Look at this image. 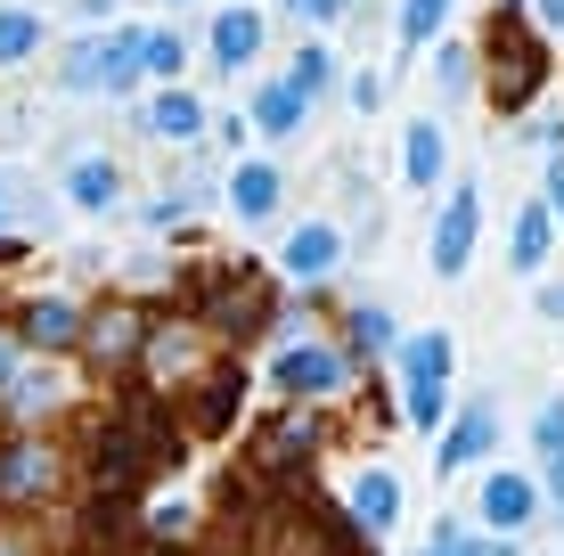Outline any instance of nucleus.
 Listing matches in <instances>:
<instances>
[{"label": "nucleus", "instance_id": "nucleus-7", "mask_svg": "<svg viewBox=\"0 0 564 556\" xmlns=\"http://www.w3.org/2000/svg\"><path fill=\"white\" fill-rule=\"evenodd\" d=\"M393 524H401V483H393L384 467H360V475H352V532L384 541Z\"/></svg>", "mask_w": 564, "mask_h": 556}, {"label": "nucleus", "instance_id": "nucleus-16", "mask_svg": "<svg viewBox=\"0 0 564 556\" xmlns=\"http://www.w3.org/2000/svg\"><path fill=\"white\" fill-rule=\"evenodd\" d=\"M238 393H246V377L238 369H213L197 393H188V426L197 434H221L229 426V410H238Z\"/></svg>", "mask_w": 564, "mask_h": 556}, {"label": "nucleus", "instance_id": "nucleus-17", "mask_svg": "<svg viewBox=\"0 0 564 556\" xmlns=\"http://www.w3.org/2000/svg\"><path fill=\"white\" fill-rule=\"evenodd\" d=\"M303 115H311V99L295 83H270V90H254V131L262 140H295L303 131Z\"/></svg>", "mask_w": 564, "mask_h": 556}, {"label": "nucleus", "instance_id": "nucleus-4", "mask_svg": "<svg viewBox=\"0 0 564 556\" xmlns=\"http://www.w3.org/2000/svg\"><path fill=\"white\" fill-rule=\"evenodd\" d=\"M475 229H482V188L466 181L442 197V221H434V279H458L466 254H475Z\"/></svg>", "mask_w": 564, "mask_h": 556}, {"label": "nucleus", "instance_id": "nucleus-15", "mask_svg": "<svg viewBox=\"0 0 564 556\" xmlns=\"http://www.w3.org/2000/svg\"><path fill=\"white\" fill-rule=\"evenodd\" d=\"M57 483V458L42 443H9L0 450V500H33V491Z\"/></svg>", "mask_w": 564, "mask_h": 556}, {"label": "nucleus", "instance_id": "nucleus-20", "mask_svg": "<svg viewBox=\"0 0 564 556\" xmlns=\"http://www.w3.org/2000/svg\"><path fill=\"white\" fill-rule=\"evenodd\" d=\"M549 221H556L549 205H532V214L516 221V238H508V254H516V271H523V279H540V271H549Z\"/></svg>", "mask_w": 564, "mask_h": 556}, {"label": "nucleus", "instance_id": "nucleus-11", "mask_svg": "<svg viewBox=\"0 0 564 556\" xmlns=\"http://www.w3.org/2000/svg\"><path fill=\"white\" fill-rule=\"evenodd\" d=\"M532 508H540V483L532 475H482V524H499V532H523L532 524Z\"/></svg>", "mask_w": 564, "mask_h": 556}, {"label": "nucleus", "instance_id": "nucleus-25", "mask_svg": "<svg viewBox=\"0 0 564 556\" xmlns=\"http://www.w3.org/2000/svg\"><path fill=\"white\" fill-rule=\"evenodd\" d=\"M286 83H295L303 99H319V90L336 83V57H327V42H303V50H295V66H286Z\"/></svg>", "mask_w": 564, "mask_h": 556}, {"label": "nucleus", "instance_id": "nucleus-27", "mask_svg": "<svg viewBox=\"0 0 564 556\" xmlns=\"http://www.w3.org/2000/svg\"><path fill=\"white\" fill-rule=\"evenodd\" d=\"M140 66L155 74V83H172V74L188 66V42H181V33H148V42H140Z\"/></svg>", "mask_w": 564, "mask_h": 556}, {"label": "nucleus", "instance_id": "nucleus-6", "mask_svg": "<svg viewBox=\"0 0 564 556\" xmlns=\"http://www.w3.org/2000/svg\"><path fill=\"white\" fill-rule=\"evenodd\" d=\"M336 262H344V229L336 221H295V229H286V246H279V271L295 286H319Z\"/></svg>", "mask_w": 564, "mask_h": 556}, {"label": "nucleus", "instance_id": "nucleus-24", "mask_svg": "<svg viewBox=\"0 0 564 556\" xmlns=\"http://www.w3.org/2000/svg\"><path fill=\"white\" fill-rule=\"evenodd\" d=\"M50 401H57V377L50 369H17L9 377V417H42Z\"/></svg>", "mask_w": 564, "mask_h": 556}, {"label": "nucleus", "instance_id": "nucleus-5", "mask_svg": "<svg viewBox=\"0 0 564 556\" xmlns=\"http://www.w3.org/2000/svg\"><path fill=\"white\" fill-rule=\"evenodd\" d=\"M279 393H295V401H327V393H344V352L336 344H286L279 352Z\"/></svg>", "mask_w": 564, "mask_h": 556}, {"label": "nucleus", "instance_id": "nucleus-39", "mask_svg": "<svg viewBox=\"0 0 564 556\" xmlns=\"http://www.w3.org/2000/svg\"><path fill=\"white\" fill-rule=\"evenodd\" d=\"M107 9H115V0H74V17H90V25H99Z\"/></svg>", "mask_w": 564, "mask_h": 556}, {"label": "nucleus", "instance_id": "nucleus-13", "mask_svg": "<svg viewBox=\"0 0 564 556\" xmlns=\"http://www.w3.org/2000/svg\"><path fill=\"white\" fill-rule=\"evenodd\" d=\"M115 197H123V172L107 156H74L66 164V205L74 214H115Z\"/></svg>", "mask_w": 564, "mask_h": 556}, {"label": "nucleus", "instance_id": "nucleus-23", "mask_svg": "<svg viewBox=\"0 0 564 556\" xmlns=\"http://www.w3.org/2000/svg\"><path fill=\"white\" fill-rule=\"evenodd\" d=\"M344 328H352V352H360V360H384V352H393V312H377V303H360Z\"/></svg>", "mask_w": 564, "mask_h": 556}, {"label": "nucleus", "instance_id": "nucleus-28", "mask_svg": "<svg viewBox=\"0 0 564 556\" xmlns=\"http://www.w3.org/2000/svg\"><path fill=\"white\" fill-rule=\"evenodd\" d=\"M131 344H148L140 319H131V312H107V319H99V352H131Z\"/></svg>", "mask_w": 564, "mask_h": 556}, {"label": "nucleus", "instance_id": "nucleus-19", "mask_svg": "<svg viewBox=\"0 0 564 556\" xmlns=\"http://www.w3.org/2000/svg\"><path fill=\"white\" fill-rule=\"evenodd\" d=\"M74 336H83V312H74V303H33V312H25V344H33V352H66V344Z\"/></svg>", "mask_w": 564, "mask_h": 556}, {"label": "nucleus", "instance_id": "nucleus-32", "mask_svg": "<svg viewBox=\"0 0 564 556\" xmlns=\"http://www.w3.org/2000/svg\"><path fill=\"white\" fill-rule=\"evenodd\" d=\"M352 107H360V115L384 107V74H352Z\"/></svg>", "mask_w": 564, "mask_h": 556}, {"label": "nucleus", "instance_id": "nucleus-36", "mask_svg": "<svg viewBox=\"0 0 564 556\" xmlns=\"http://www.w3.org/2000/svg\"><path fill=\"white\" fill-rule=\"evenodd\" d=\"M540 491H549V500H556V508H564V450H556V458H549V483H540Z\"/></svg>", "mask_w": 564, "mask_h": 556}, {"label": "nucleus", "instance_id": "nucleus-10", "mask_svg": "<svg viewBox=\"0 0 564 556\" xmlns=\"http://www.w3.org/2000/svg\"><path fill=\"white\" fill-rule=\"evenodd\" d=\"M205 42H213V66H229V74L254 66V57H262V9H246V0H238V9H221Z\"/></svg>", "mask_w": 564, "mask_h": 556}, {"label": "nucleus", "instance_id": "nucleus-26", "mask_svg": "<svg viewBox=\"0 0 564 556\" xmlns=\"http://www.w3.org/2000/svg\"><path fill=\"white\" fill-rule=\"evenodd\" d=\"M451 17V0H401V50H425Z\"/></svg>", "mask_w": 564, "mask_h": 556}, {"label": "nucleus", "instance_id": "nucleus-33", "mask_svg": "<svg viewBox=\"0 0 564 556\" xmlns=\"http://www.w3.org/2000/svg\"><path fill=\"white\" fill-rule=\"evenodd\" d=\"M286 9H295V17H311V25H336V17L352 9V0H286Z\"/></svg>", "mask_w": 564, "mask_h": 556}, {"label": "nucleus", "instance_id": "nucleus-22", "mask_svg": "<svg viewBox=\"0 0 564 556\" xmlns=\"http://www.w3.org/2000/svg\"><path fill=\"white\" fill-rule=\"evenodd\" d=\"M311 443H319V426H311V417H279V426H270V443H262V467H295Z\"/></svg>", "mask_w": 564, "mask_h": 556}, {"label": "nucleus", "instance_id": "nucleus-1", "mask_svg": "<svg viewBox=\"0 0 564 556\" xmlns=\"http://www.w3.org/2000/svg\"><path fill=\"white\" fill-rule=\"evenodd\" d=\"M451 369H458L451 328H425V336L401 344V410H410V426L434 434L451 417Z\"/></svg>", "mask_w": 564, "mask_h": 556}, {"label": "nucleus", "instance_id": "nucleus-35", "mask_svg": "<svg viewBox=\"0 0 564 556\" xmlns=\"http://www.w3.org/2000/svg\"><path fill=\"white\" fill-rule=\"evenodd\" d=\"M549 214H556V221H564V156H556V164H549Z\"/></svg>", "mask_w": 564, "mask_h": 556}, {"label": "nucleus", "instance_id": "nucleus-21", "mask_svg": "<svg viewBox=\"0 0 564 556\" xmlns=\"http://www.w3.org/2000/svg\"><path fill=\"white\" fill-rule=\"evenodd\" d=\"M140 352H148V369H164V377H188V369H197V344H188L181 328H148Z\"/></svg>", "mask_w": 564, "mask_h": 556}, {"label": "nucleus", "instance_id": "nucleus-40", "mask_svg": "<svg viewBox=\"0 0 564 556\" xmlns=\"http://www.w3.org/2000/svg\"><path fill=\"white\" fill-rule=\"evenodd\" d=\"M0 556H25V541H0Z\"/></svg>", "mask_w": 564, "mask_h": 556}, {"label": "nucleus", "instance_id": "nucleus-3", "mask_svg": "<svg viewBox=\"0 0 564 556\" xmlns=\"http://www.w3.org/2000/svg\"><path fill=\"white\" fill-rule=\"evenodd\" d=\"M140 42H148V33H107V42H83V50H74L66 57V66H57V83H66V90H131V83H140Z\"/></svg>", "mask_w": 564, "mask_h": 556}, {"label": "nucleus", "instance_id": "nucleus-34", "mask_svg": "<svg viewBox=\"0 0 564 556\" xmlns=\"http://www.w3.org/2000/svg\"><path fill=\"white\" fill-rule=\"evenodd\" d=\"M417 556H458V515H442V524H434V548H417Z\"/></svg>", "mask_w": 564, "mask_h": 556}, {"label": "nucleus", "instance_id": "nucleus-30", "mask_svg": "<svg viewBox=\"0 0 564 556\" xmlns=\"http://www.w3.org/2000/svg\"><path fill=\"white\" fill-rule=\"evenodd\" d=\"M148 532H155V541H181V532H188V508H181V500H155V508H148Z\"/></svg>", "mask_w": 564, "mask_h": 556}, {"label": "nucleus", "instance_id": "nucleus-37", "mask_svg": "<svg viewBox=\"0 0 564 556\" xmlns=\"http://www.w3.org/2000/svg\"><path fill=\"white\" fill-rule=\"evenodd\" d=\"M540 319H564V286H540Z\"/></svg>", "mask_w": 564, "mask_h": 556}, {"label": "nucleus", "instance_id": "nucleus-31", "mask_svg": "<svg viewBox=\"0 0 564 556\" xmlns=\"http://www.w3.org/2000/svg\"><path fill=\"white\" fill-rule=\"evenodd\" d=\"M442 90H475V57L466 50H442Z\"/></svg>", "mask_w": 564, "mask_h": 556}, {"label": "nucleus", "instance_id": "nucleus-8", "mask_svg": "<svg viewBox=\"0 0 564 556\" xmlns=\"http://www.w3.org/2000/svg\"><path fill=\"white\" fill-rule=\"evenodd\" d=\"M279 197H286L279 164H262V156L229 164V214H238V221H270V214H279Z\"/></svg>", "mask_w": 564, "mask_h": 556}, {"label": "nucleus", "instance_id": "nucleus-18", "mask_svg": "<svg viewBox=\"0 0 564 556\" xmlns=\"http://www.w3.org/2000/svg\"><path fill=\"white\" fill-rule=\"evenodd\" d=\"M42 50V9L33 0H0V66H25Z\"/></svg>", "mask_w": 564, "mask_h": 556}, {"label": "nucleus", "instance_id": "nucleus-2", "mask_svg": "<svg viewBox=\"0 0 564 556\" xmlns=\"http://www.w3.org/2000/svg\"><path fill=\"white\" fill-rule=\"evenodd\" d=\"M540 83H549V50H540L516 17H491V99L516 115Z\"/></svg>", "mask_w": 564, "mask_h": 556}, {"label": "nucleus", "instance_id": "nucleus-9", "mask_svg": "<svg viewBox=\"0 0 564 556\" xmlns=\"http://www.w3.org/2000/svg\"><path fill=\"white\" fill-rule=\"evenodd\" d=\"M491 443H499V410H491V401H475V410H466L458 426L434 443V467L458 475V467H475V458H491Z\"/></svg>", "mask_w": 564, "mask_h": 556}, {"label": "nucleus", "instance_id": "nucleus-38", "mask_svg": "<svg viewBox=\"0 0 564 556\" xmlns=\"http://www.w3.org/2000/svg\"><path fill=\"white\" fill-rule=\"evenodd\" d=\"M540 25H549V33H564V0H540Z\"/></svg>", "mask_w": 564, "mask_h": 556}, {"label": "nucleus", "instance_id": "nucleus-14", "mask_svg": "<svg viewBox=\"0 0 564 556\" xmlns=\"http://www.w3.org/2000/svg\"><path fill=\"white\" fill-rule=\"evenodd\" d=\"M140 123H148V140H172V148H188V140L205 131V107L188 99L181 83H164V90H155V107L140 115Z\"/></svg>", "mask_w": 564, "mask_h": 556}, {"label": "nucleus", "instance_id": "nucleus-12", "mask_svg": "<svg viewBox=\"0 0 564 556\" xmlns=\"http://www.w3.org/2000/svg\"><path fill=\"white\" fill-rule=\"evenodd\" d=\"M442 172H451V131H442L434 115H417V123H410V148H401V181H410L417 197H425Z\"/></svg>", "mask_w": 564, "mask_h": 556}, {"label": "nucleus", "instance_id": "nucleus-29", "mask_svg": "<svg viewBox=\"0 0 564 556\" xmlns=\"http://www.w3.org/2000/svg\"><path fill=\"white\" fill-rule=\"evenodd\" d=\"M532 443H540V458H556V450H564V393L532 417Z\"/></svg>", "mask_w": 564, "mask_h": 556}]
</instances>
